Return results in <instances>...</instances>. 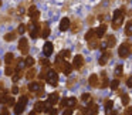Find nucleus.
Returning <instances> with one entry per match:
<instances>
[{"label": "nucleus", "instance_id": "obj_1", "mask_svg": "<svg viewBox=\"0 0 132 115\" xmlns=\"http://www.w3.org/2000/svg\"><path fill=\"white\" fill-rule=\"evenodd\" d=\"M55 70H58V71L64 72L65 75H70L72 71V65L70 63H67L65 60H60V58H57L55 60V64H54Z\"/></svg>", "mask_w": 132, "mask_h": 115}, {"label": "nucleus", "instance_id": "obj_2", "mask_svg": "<svg viewBox=\"0 0 132 115\" xmlns=\"http://www.w3.org/2000/svg\"><path fill=\"white\" fill-rule=\"evenodd\" d=\"M122 23H123V12L121 9H118V10H115L114 14H112V29L118 30Z\"/></svg>", "mask_w": 132, "mask_h": 115}, {"label": "nucleus", "instance_id": "obj_3", "mask_svg": "<svg viewBox=\"0 0 132 115\" xmlns=\"http://www.w3.org/2000/svg\"><path fill=\"white\" fill-rule=\"evenodd\" d=\"M27 30H29L31 38H37L41 37V24L36 23V21H31V23L27 24Z\"/></svg>", "mask_w": 132, "mask_h": 115}, {"label": "nucleus", "instance_id": "obj_4", "mask_svg": "<svg viewBox=\"0 0 132 115\" xmlns=\"http://www.w3.org/2000/svg\"><path fill=\"white\" fill-rule=\"evenodd\" d=\"M27 100H29V98H27L26 95H23V97L19 98V101L16 102V105H14V114L16 115H21V114H23L24 108H26V104H27Z\"/></svg>", "mask_w": 132, "mask_h": 115}, {"label": "nucleus", "instance_id": "obj_5", "mask_svg": "<svg viewBox=\"0 0 132 115\" xmlns=\"http://www.w3.org/2000/svg\"><path fill=\"white\" fill-rule=\"evenodd\" d=\"M46 81L50 84V85H53V87L57 85V84H58V74H57V71H55V70H50L48 68L47 75H46Z\"/></svg>", "mask_w": 132, "mask_h": 115}, {"label": "nucleus", "instance_id": "obj_6", "mask_svg": "<svg viewBox=\"0 0 132 115\" xmlns=\"http://www.w3.org/2000/svg\"><path fill=\"white\" fill-rule=\"evenodd\" d=\"M131 53H132V46L129 43L121 44V47L118 48V55H119L121 58H126Z\"/></svg>", "mask_w": 132, "mask_h": 115}, {"label": "nucleus", "instance_id": "obj_7", "mask_svg": "<svg viewBox=\"0 0 132 115\" xmlns=\"http://www.w3.org/2000/svg\"><path fill=\"white\" fill-rule=\"evenodd\" d=\"M77 98L75 97H70V98H63L61 100V108H65V106H70V108H74V106H77Z\"/></svg>", "mask_w": 132, "mask_h": 115}, {"label": "nucleus", "instance_id": "obj_8", "mask_svg": "<svg viewBox=\"0 0 132 115\" xmlns=\"http://www.w3.org/2000/svg\"><path fill=\"white\" fill-rule=\"evenodd\" d=\"M84 64H85L84 57L81 54H77L74 57V60H72V68H74V70H81L84 67Z\"/></svg>", "mask_w": 132, "mask_h": 115}, {"label": "nucleus", "instance_id": "obj_9", "mask_svg": "<svg viewBox=\"0 0 132 115\" xmlns=\"http://www.w3.org/2000/svg\"><path fill=\"white\" fill-rule=\"evenodd\" d=\"M19 50L21 51V54L26 55L27 53H29V41H27V38H20V41H19Z\"/></svg>", "mask_w": 132, "mask_h": 115}, {"label": "nucleus", "instance_id": "obj_10", "mask_svg": "<svg viewBox=\"0 0 132 115\" xmlns=\"http://www.w3.org/2000/svg\"><path fill=\"white\" fill-rule=\"evenodd\" d=\"M111 57H112L111 50H105V51H104V54L101 55L100 60H98V64H100V65H105V64L108 63V60H109Z\"/></svg>", "mask_w": 132, "mask_h": 115}, {"label": "nucleus", "instance_id": "obj_11", "mask_svg": "<svg viewBox=\"0 0 132 115\" xmlns=\"http://www.w3.org/2000/svg\"><path fill=\"white\" fill-rule=\"evenodd\" d=\"M41 89H43V85H41V83H38V81H33V83L29 84V91L30 92H36V94H37Z\"/></svg>", "mask_w": 132, "mask_h": 115}, {"label": "nucleus", "instance_id": "obj_12", "mask_svg": "<svg viewBox=\"0 0 132 115\" xmlns=\"http://www.w3.org/2000/svg\"><path fill=\"white\" fill-rule=\"evenodd\" d=\"M85 112H87V115H97L98 114V105L95 102H89L87 109H85Z\"/></svg>", "mask_w": 132, "mask_h": 115}, {"label": "nucleus", "instance_id": "obj_13", "mask_svg": "<svg viewBox=\"0 0 132 115\" xmlns=\"http://www.w3.org/2000/svg\"><path fill=\"white\" fill-rule=\"evenodd\" d=\"M53 51H54V46H53V43H50V41H47L46 44H44L43 47V53L46 57H50V55L53 54Z\"/></svg>", "mask_w": 132, "mask_h": 115}, {"label": "nucleus", "instance_id": "obj_14", "mask_svg": "<svg viewBox=\"0 0 132 115\" xmlns=\"http://www.w3.org/2000/svg\"><path fill=\"white\" fill-rule=\"evenodd\" d=\"M81 27H82L81 20H80V19H74V21H72V24L70 26V29H71L72 33H78L81 30Z\"/></svg>", "mask_w": 132, "mask_h": 115}, {"label": "nucleus", "instance_id": "obj_15", "mask_svg": "<svg viewBox=\"0 0 132 115\" xmlns=\"http://www.w3.org/2000/svg\"><path fill=\"white\" fill-rule=\"evenodd\" d=\"M88 83L91 87H94V88H97V87H100V78H98L97 74H91L88 78Z\"/></svg>", "mask_w": 132, "mask_h": 115}, {"label": "nucleus", "instance_id": "obj_16", "mask_svg": "<svg viewBox=\"0 0 132 115\" xmlns=\"http://www.w3.org/2000/svg\"><path fill=\"white\" fill-rule=\"evenodd\" d=\"M70 26H71V21H70V19H67V17L61 19V21H60V30H61V31H65V30H68Z\"/></svg>", "mask_w": 132, "mask_h": 115}, {"label": "nucleus", "instance_id": "obj_17", "mask_svg": "<svg viewBox=\"0 0 132 115\" xmlns=\"http://www.w3.org/2000/svg\"><path fill=\"white\" fill-rule=\"evenodd\" d=\"M34 111L36 112H46V102L44 101H37L34 104Z\"/></svg>", "mask_w": 132, "mask_h": 115}, {"label": "nucleus", "instance_id": "obj_18", "mask_svg": "<svg viewBox=\"0 0 132 115\" xmlns=\"http://www.w3.org/2000/svg\"><path fill=\"white\" fill-rule=\"evenodd\" d=\"M47 102H48L51 106L55 105V104L58 102V94H57V92H53V94H50L48 98H47Z\"/></svg>", "mask_w": 132, "mask_h": 115}, {"label": "nucleus", "instance_id": "obj_19", "mask_svg": "<svg viewBox=\"0 0 132 115\" xmlns=\"http://www.w3.org/2000/svg\"><path fill=\"white\" fill-rule=\"evenodd\" d=\"M101 83H100V87H101V88H106V87H108V78H106V72L105 71H102V72H101Z\"/></svg>", "mask_w": 132, "mask_h": 115}, {"label": "nucleus", "instance_id": "obj_20", "mask_svg": "<svg viewBox=\"0 0 132 115\" xmlns=\"http://www.w3.org/2000/svg\"><path fill=\"white\" fill-rule=\"evenodd\" d=\"M43 30H41V37L43 38H47L50 36V27H48V23H43L41 24Z\"/></svg>", "mask_w": 132, "mask_h": 115}, {"label": "nucleus", "instance_id": "obj_21", "mask_svg": "<svg viewBox=\"0 0 132 115\" xmlns=\"http://www.w3.org/2000/svg\"><path fill=\"white\" fill-rule=\"evenodd\" d=\"M106 47H108L109 50L112 48V47H115V44H117V38L114 37V36H108V37H106Z\"/></svg>", "mask_w": 132, "mask_h": 115}, {"label": "nucleus", "instance_id": "obj_22", "mask_svg": "<svg viewBox=\"0 0 132 115\" xmlns=\"http://www.w3.org/2000/svg\"><path fill=\"white\" fill-rule=\"evenodd\" d=\"M70 55H71V53H70L68 50H61V51L58 53L57 58H60V60H65V61H67V58H70Z\"/></svg>", "mask_w": 132, "mask_h": 115}, {"label": "nucleus", "instance_id": "obj_23", "mask_svg": "<svg viewBox=\"0 0 132 115\" xmlns=\"http://www.w3.org/2000/svg\"><path fill=\"white\" fill-rule=\"evenodd\" d=\"M88 47H89L91 50L98 48V47H100V40H98V37H95V38H92V40H89V41H88Z\"/></svg>", "mask_w": 132, "mask_h": 115}, {"label": "nucleus", "instance_id": "obj_24", "mask_svg": "<svg viewBox=\"0 0 132 115\" xmlns=\"http://www.w3.org/2000/svg\"><path fill=\"white\" fill-rule=\"evenodd\" d=\"M105 31H106V24H101V26L98 27L97 30H95V33H97V37H98V38L102 37V36L105 34Z\"/></svg>", "mask_w": 132, "mask_h": 115}, {"label": "nucleus", "instance_id": "obj_25", "mask_svg": "<svg viewBox=\"0 0 132 115\" xmlns=\"http://www.w3.org/2000/svg\"><path fill=\"white\" fill-rule=\"evenodd\" d=\"M14 61H16V60H14V55H13L12 53H7V54L4 55V63H6L7 65H12Z\"/></svg>", "mask_w": 132, "mask_h": 115}, {"label": "nucleus", "instance_id": "obj_26", "mask_svg": "<svg viewBox=\"0 0 132 115\" xmlns=\"http://www.w3.org/2000/svg\"><path fill=\"white\" fill-rule=\"evenodd\" d=\"M122 72H123V67L121 65V64H118V65L115 67V71H114V74H115V78H119V77H122Z\"/></svg>", "mask_w": 132, "mask_h": 115}, {"label": "nucleus", "instance_id": "obj_27", "mask_svg": "<svg viewBox=\"0 0 132 115\" xmlns=\"http://www.w3.org/2000/svg\"><path fill=\"white\" fill-rule=\"evenodd\" d=\"M36 74H37V72H36V70H34V68H33V67H31V68H30V70H27V72H26V78H27V80H29V81H31L33 78L36 77Z\"/></svg>", "mask_w": 132, "mask_h": 115}, {"label": "nucleus", "instance_id": "obj_28", "mask_svg": "<svg viewBox=\"0 0 132 115\" xmlns=\"http://www.w3.org/2000/svg\"><path fill=\"white\" fill-rule=\"evenodd\" d=\"M16 36H17V31H10V33H7V34H4V40L13 41V40H16Z\"/></svg>", "mask_w": 132, "mask_h": 115}, {"label": "nucleus", "instance_id": "obj_29", "mask_svg": "<svg viewBox=\"0 0 132 115\" xmlns=\"http://www.w3.org/2000/svg\"><path fill=\"white\" fill-rule=\"evenodd\" d=\"M125 34L132 37V20H129L128 23L125 24Z\"/></svg>", "mask_w": 132, "mask_h": 115}, {"label": "nucleus", "instance_id": "obj_30", "mask_svg": "<svg viewBox=\"0 0 132 115\" xmlns=\"http://www.w3.org/2000/svg\"><path fill=\"white\" fill-rule=\"evenodd\" d=\"M97 37V33H95V29H91L88 33L85 34V40L87 41H89V40H92V38H95Z\"/></svg>", "mask_w": 132, "mask_h": 115}, {"label": "nucleus", "instance_id": "obj_31", "mask_svg": "<svg viewBox=\"0 0 132 115\" xmlns=\"http://www.w3.org/2000/svg\"><path fill=\"white\" fill-rule=\"evenodd\" d=\"M21 77H23V70H16V72L13 74V81H14V83H17Z\"/></svg>", "mask_w": 132, "mask_h": 115}, {"label": "nucleus", "instance_id": "obj_32", "mask_svg": "<svg viewBox=\"0 0 132 115\" xmlns=\"http://www.w3.org/2000/svg\"><path fill=\"white\" fill-rule=\"evenodd\" d=\"M34 63H36V60L33 57H27V58H24V64H26V67H29V68H31L33 65H34Z\"/></svg>", "mask_w": 132, "mask_h": 115}, {"label": "nucleus", "instance_id": "obj_33", "mask_svg": "<svg viewBox=\"0 0 132 115\" xmlns=\"http://www.w3.org/2000/svg\"><path fill=\"white\" fill-rule=\"evenodd\" d=\"M14 67H13V65H6V70H4V74H6V75H13V74H14Z\"/></svg>", "mask_w": 132, "mask_h": 115}, {"label": "nucleus", "instance_id": "obj_34", "mask_svg": "<svg viewBox=\"0 0 132 115\" xmlns=\"http://www.w3.org/2000/svg\"><path fill=\"white\" fill-rule=\"evenodd\" d=\"M4 104H6L7 106H14L16 105V101H14V98H13V97H7Z\"/></svg>", "mask_w": 132, "mask_h": 115}, {"label": "nucleus", "instance_id": "obj_35", "mask_svg": "<svg viewBox=\"0 0 132 115\" xmlns=\"http://www.w3.org/2000/svg\"><path fill=\"white\" fill-rule=\"evenodd\" d=\"M112 106H114V102L112 101H109V100H106L105 101V109H106V112L109 114V111L112 109Z\"/></svg>", "mask_w": 132, "mask_h": 115}, {"label": "nucleus", "instance_id": "obj_36", "mask_svg": "<svg viewBox=\"0 0 132 115\" xmlns=\"http://www.w3.org/2000/svg\"><path fill=\"white\" fill-rule=\"evenodd\" d=\"M26 24H19V29H17V34H24L26 33Z\"/></svg>", "mask_w": 132, "mask_h": 115}, {"label": "nucleus", "instance_id": "obj_37", "mask_svg": "<svg viewBox=\"0 0 132 115\" xmlns=\"http://www.w3.org/2000/svg\"><path fill=\"white\" fill-rule=\"evenodd\" d=\"M40 64L44 67V68H48V67L51 65V64H50V61L47 60V58H41V60H40Z\"/></svg>", "mask_w": 132, "mask_h": 115}, {"label": "nucleus", "instance_id": "obj_38", "mask_svg": "<svg viewBox=\"0 0 132 115\" xmlns=\"http://www.w3.org/2000/svg\"><path fill=\"white\" fill-rule=\"evenodd\" d=\"M122 104L125 106H128V104H129V95L128 94H123L122 95Z\"/></svg>", "mask_w": 132, "mask_h": 115}, {"label": "nucleus", "instance_id": "obj_39", "mask_svg": "<svg viewBox=\"0 0 132 115\" xmlns=\"http://www.w3.org/2000/svg\"><path fill=\"white\" fill-rule=\"evenodd\" d=\"M118 85H119V81H118V78H115V80H114V81H112V83H111V88H112V89H114V91H115V89L118 88Z\"/></svg>", "mask_w": 132, "mask_h": 115}, {"label": "nucleus", "instance_id": "obj_40", "mask_svg": "<svg viewBox=\"0 0 132 115\" xmlns=\"http://www.w3.org/2000/svg\"><path fill=\"white\" fill-rule=\"evenodd\" d=\"M10 21V17H0V24H4V23H9Z\"/></svg>", "mask_w": 132, "mask_h": 115}, {"label": "nucleus", "instance_id": "obj_41", "mask_svg": "<svg viewBox=\"0 0 132 115\" xmlns=\"http://www.w3.org/2000/svg\"><path fill=\"white\" fill-rule=\"evenodd\" d=\"M17 14L19 16H23L24 14V6H23V4H21V6L17 9Z\"/></svg>", "mask_w": 132, "mask_h": 115}, {"label": "nucleus", "instance_id": "obj_42", "mask_svg": "<svg viewBox=\"0 0 132 115\" xmlns=\"http://www.w3.org/2000/svg\"><path fill=\"white\" fill-rule=\"evenodd\" d=\"M47 114H48V115H57V114H58V111H57L55 108H50Z\"/></svg>", "mask_w": 132, "mask_h": 115}, {"label": "nucleus", "instance_id": "obj_43", "mask_svg": "<svg viewBox=\"0 0 132 115\" xmlns=\"http://www.w3.org/2000/svg\"><path fill=\"white\" fill-rule=\"evenodd\" d=\"M126 87L132 88V75H129V77H128V80H126Z\"/></svg>", "mask_w": 132, "mask_h": 115}, {"label": "nucleus", "instance_id": "obj_44", "mask_svg": "<svg viewBox=\"0 0 132 115\" xmlns=\"http://www.w3.org/2000/svg\"><path fill=\"white\" fill-rule=\"evenodd\" d=\"M89 98H91V95H89V94H82L81 100H82V101H89Z\"/></svg>", "mask_w": 132, "mask_h": 115}, {"label": "nucleus", "instance_id": "obj_45", "mask_svg": "<svg viewBox=\"0 0 132 115\" xmlns=\"http://www.w3.org/2000/svg\"><path fill=\"white\" fill-rule=\"evenodd\" d=\"M125 115H132V106H126V109H125Z\"/></svg>", "mask_w": 132, "mask_h": 115}, {"label": "nucleus", "instance_id": "obj_46", "mask_svg": "<svg viewBox=\"0 0 132 115\" xmlns=\"http://www.w3.org/2000/svg\"><path fill=\"white\" fill-rule=\"evenodd\" d=\"M71 114H72V108H67L65 111H64L63 115H71Z\"/></svg>", "mask_w": 132, "mask_h": 115}, {"label": "nucleus", "instance_id": "obj_47", "mask_svg": "<svg viewBox=\"0 0 132 115\" xmlns=\"http://www.w3.org/2000/svg\"><path fill=\"white\" fill-rule=\"evenodd\" d=\"M12 92H13V94H17V92H19V87H17V85H13Z\"/></svg>", "mask_w": 132, "mask_h": 115}, {"label": "nucleus", "instance_id": "obj_48", "mask_svg": "<svg viewBox=\"0 0 132 115\" xmlns=\"http://www.w3.org/2000/svg\"><path fill=\"white\" fill-rule=\"evenodd\" d=\"M0 115H10V114H9V111H7V108H3L2 112H0Z\"/></svg>", "mask_w": 132, "mask_h": 115}, {"label": "nucleus", "instance_id": "obj_49", "mask_svg": "<svg viewBox=\"0 0 132 115\" xmlns=\"http://www.w3.org/2000/svg\"><path fill=\"white\" fill-rule=\"evenodd\" d=\"M74 83H77V80H74V78H72V80L68 81V84H67V85H68V87H72V85H74Z\"/></svg>", "mask_w": 132, "mask_h": 115}, {"label": "nucleus", "instance_id": "obj_50", "mask_svg": "<svg viewBox=\"0 0 132 115\" xmlns=\"http://www.w3.org/2000/svg\"><path fill=\"white\" fill-rule=\"evenodd\" d=\"M92 21H94V17H92V16H91V17L88 19V23H92Z\"/></svg>", "mask_w": 132, "mask_h": 115}, {"label": "nucleus", "instance_id": "obj_51", "mask_svg": "<svg viewBox=\"0 0 132 115\" xmlns=\"http://www.w3.org/2000/svg\"><path fill=\"white\" fill-rule=\"evenodd\" d=\"M109 115H118V112L117 111H112V112H109Z\"/></svg>", "mask_w": 132, "mask_h": 115}, {"label": "nucleus", "instance_id": "obj_52", "mask_svg": "<svg viewBox=\"0 0 132 115\" xmlns=\"http://www.w3.org/2000/svg\"><path fill=\"white\" fill-rule=\"evenodd\" d=\"M29 115H37V114H36V111H33V112H30Z\"/></svg>", "mask_w": 132, "mask_h": 115}, {"label": "nucleus", "instance_id": "obj_53", "mask_svg": "<svg viewBox=\"0 0 132 115\" xmlns=\"http://www.w3.org/2000/svg\"><path fill=\"white\" fill-rule=\"evenodd\" d=\"M0 7H2V2H0Z\"/></svg>", "mask_w": 132, "mask_h": 115}, {"label": "nucleus", "instance_id": "obj_54", "mask_svg": "<svg viewBox=\"0 0 132 115\" xmlns=\"http://www.w3.org/2000/svg\"><path fill=\"white\" fill-rule=\"evenodd\" d=\"M0 91H2V87H0Z\"/></svg>", "mask_w": 132, "mask_h": 115}]
</instances>
